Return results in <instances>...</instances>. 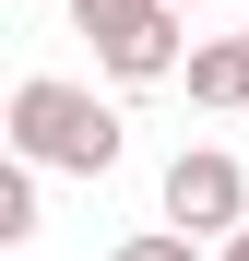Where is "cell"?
<instances>
[{
    "mask_svg": "<svg viewBox=\"0 0 249 261\" xmlns=\"http://www.w3.org/2000/svg\"><path fill=\"white\" fill-rule=\"evenodd\" d=\"M12 154L60 166V178H107L119 166V107L60 83V71H36V83H12Z\"/></svg>",
    "mask_w": 249,
    "mask_h": 261,
    "instance_id": "6da1fadb",
    "label": "cell"
},
{
    "mask_svg": "<svg viewBox=\"0 0 249 261\" xmlns=\"http://www.w3.org/2000/svg\"><path fill=\"white\" fill-rule=\"evenodd\" d=\"M71 24L95 36V71L107 83H178V12L166 0H71Z\"/></svg>",
    "mask_w": 249,
    "mask_h": 261,
    "instance_id": "7a4b0ae2",
    "label": "cell"
},
{
    "mask_svg": "<svg viewBox=\"0 0 249 261\" xmlns=\"http://www.w3.org/2000/svg\"><path fill=\"white\" fill-rule=\"evenodd\" d=\"M237 214H249V178H237V154L190 143L178 166H166V226H178V238H237Z\"/></svg>",
    "mask_w": 249,
    "mask_h": 261,
    "instance_id": "3957f363",
    "label": "cell"
},
{
    "mask_svg": "<svg viewBox=\"0 0 249 261\" xmlns=\"http://www.w3.org/2000/svg\"><path fill=\"white\" fill-rule=\"evenodd\" d=\"M190 107H249V36L190 48Z\"/></svg>",
    "mask_w": 249,
    "mask_h": 261,
    "instance_id": "277c9868",
    "label": "cell"
},
{
    "mask_svg": "<svg viewBox=\"0 0 249 261\" xmlns=\"http://www.w3.org/2000/svg\"><path fill=\"white\" fill-rule=\"evenodd\" d=\"M107 261H202V238H178V226H143V238H119Z\"/></svg>",
    "mask_w": 249,
    "mask_h": 261,
    "instance_id": "5b68a950",
    "label": "cell"
},
{
    "mask_svg": "<svg viewBox=\"0 0 249 261\" xmlns=\"http://www.w3.org/2000/svg\"><path fill=\"white\" fill-rule=\"evenodd\" d=\"M0 238H36V166L0 178Z\"/></svg>",
    "mask_w": 249,
    "mask_h": 261,
    "instance_id": "8992f818",
    "label": "cell"
},
{
    "mask_svg": "<svg viewBox=\"0 0 249 261\" xmlns=\"http://www.w3.org/2000/svg\"><path fill=\"white\" fill-rule=\"evenodd\" d=\"M214 261H249V226H237V238H226V249H214Z\"/></svg>",
    "mask_w": 249,
    "mask_h": 261,
    "instance_id": "52a82bcc",
    "label": "cell"
},
{
    "mask_svg": "<svg viewBox=\"0 0 249 261\" xmlns=\"http://www.w3.org/2000/svg\"><path fill=\"white\" fill-rule=\"evenodd\" d=\"M166 12H202V0H166Z\"/></svg>",
    "mask_w": 249,
    "mask_h": 261,
    "instance_id": "ba28073f",
    "label": "cell"
}]
</instances>
